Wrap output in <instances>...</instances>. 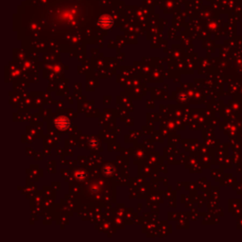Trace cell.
Segmentation results:
<instances>
[{"label":"cell","mask_w":242,"mask_h":242,"mask_svg":"<svg viewBox=\"0 0 242 242\" xmlns=\"http://www.w3.org/2000/svg\"><path fill=\"white\" fill-rule=\"evenodd\" d=\"M56 126H57L58 129L60 130H66L68 126H69V121L68 119H66V117H60L56 120Z\"/></svg>","instance_id":"cell-1"},{"label":"cell","mask_w":242,"mask_h":242,"mask_svg":"<svg viewBox=\"0 0 242 242\" xmlns=\"http://www.w3.org/2000/svg\"><path fill=\"white\" fill-rule=\"evenodd\" d=\"M85 173L84 172H77L76 173V177L79 180H80V179H84L85 178Z\"/></svg>","instance_id":"cell-2"}]
</instances>
